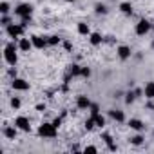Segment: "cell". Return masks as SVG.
<instances>
[{
  "mask_svg": "<svg viewBox=\"0 0 154 154\" xmlns=\"http://www.w3.org/2000/svg\"><path fill=\"white\" fill-rule=\"evenodd\" d=\"M36 109H38V111H45V105H42V103H38V105H36Z\"/></svg>",
  "mask_w": 154,
  "mask_h": 154,
  "instance_id": "36",
  "label": "cell"
},
{
  "mask_svg": "<svg viewBox=\"0 0 154 154\" xmlns=\"http://www.w3.org/2000/svg\"><path fill=\"white\" fill-rule=\"evenodd\" d=\"M84 152H98V149H96L94 145H89V147H85V149H84Z\"/></svg>",
  "mask_w": 154,
  "mask_h": 154,
  "instance_id": "32",
  "label": "cell"
},
{
  "mask_svg": "<svg viewBox=\"0 0 154 154\" xmlns=\"http://www.w3.org/2000/svg\"><path fill=\"white\" fill-rule=\"evenodd\" d=\"M11 87H13L15 91H27V89H29V82H26V80H22V78H13Z\"/></svg>",
  "mask_w": 154,
  "mask_h": 154,
  "instance_id": "7",
  "label": "cell"
},
{
  "mask_svg": "<svg viewBox=\"0 0 154 154\" xmlns=\"http://www.w3.org/2000/svg\"><path fill=\"white\" fill-rule=\"evenodd\" d=\"M20 105H22L20 98H11V107H13V109H18Z\"/></svg>",
  "mask_w": 154,
  "mask_h": 154,
  "instance_id": "30",
  "label": "cell"
},
{
  "mask_svg": "<svg viewBox=\"0 0 154 154\" xmlns=\"http://www.w3.org/2000/svg\"><path fill=\"white\" fill-rule=\"evenodd\" d=\"M0 13H2V15H8V13H9V4H8V2H2V4H0Z\"/></svg>",
  "mask_w": 154,
  "mask_h": 154,
  "instance_id": "28",
  "label": "cell"
},
{
  "mask_svg": "<svg viewBox=\"0 0 154 154\" xmlns=\"http://www.w3.org/2000/svg\"><path fill=\"white\" fill-rule=\"evenodd\" d=\"M60 123H62V118H54V120H53V125H54V127H60Z\"/></svg>",
  "mask_w": 154,
  "mask_h": 154,
  "instance_id": "33",
  "label": "cell"
},
{
  "mask_svg": "<svg viewBox=\"0 0 154 154\" xmlns=\"http://www.w3.org/2000/svg\"><path fill=\"white\" fill-rule=\"evenodd\" d=\"M80 76H84V78H89V76H91V69H89V67H82Z\"/></svg>",
  "mask_w": 154,
  "mask_h": 154,
  "instance_id": "29",
  "label": "cell"
},
{
  "mask_svg": "<svg viewBox=\"0 0 154 154\" xmlns=\"http://www.w3.org/2000/svg\"><path fill=\"white\" fill-rule=\"evenodd\" d=\"M94 9H96V13H98V15H105V13H107V8H105L103 4H96V8H94Z\"/></svg>",
  "mask_w": 154,
  "mask_h": 154,
  "instance_id": "26",
  "label": "cell"
},
{
  "mask_svg": "<svg viewBox=\"0 0 154 154\" xmlns=\"http://www.w3.org/2000/svg\"><path fill=\"white\" fill-rule=\"evenodd\" d=\"M143 93H145V96H147L149 100H154V82H149V84L145 85Z\"/></svg>",
  "mask_w": 154,
  "mask_h": 154,
  "instance_id": "13",
  "label": "cell"
},
{
  "mask_svg": "<svg viewBox=\"0 0 154 154\" xmlns=\"http://www.w3.org/2000/svg\"><path fill=\"white\" fill-rule=\"evenodd\" d=\"M24 26L22 24H9L8 27H6V31H8V35L11 36V38H18V36H22L24 35Z\"/></svg>",
  "mask_w": 154,
  "mask_h": 154,
  "instance_id": "3",
  "label": "cell"
},
{
  "mask_svg": "<svg viewBox=\"0 0 154 154\" xmlns=\"http://www.w3.org/2000/svg\"><path fill=\"white\" fill-rule=\"evenodd\" d=\"M78 33L80 35H91V29H89V26L85 22H80L78 24Z\"/></svg>",
  "mask_w": 154,
  "mask_h": 154,
  "instance_id": "19",
  "label": "cell"
},
{
  "mask_svg": "<svg viewBox=\"0 0 154 154\" xmlns=\"http://www.w3.org/2000/svg\"><path fill=\"white\" fill-rule=\"evenodd\" d=\"M31 13H33V6L31 4H20L15 9V15H18L20 18L22 17H31Z\"/></svg>",
  "mask_w": 154,
  "mask_h": 154,
  "instance_id": "4",
  "label": "cell"
},
{
  "mask_svg": "<svg viewBox=\"0 0 154 154\" xmlns=\"http://www.w3.org/2000/svg\"><path fill=\"white\" fill-rule=\"evenodd\" d=\"M116 53H118V56H120L122 60H127V58H131V54H132V51H131L129 45H120Z\"/></svg>",
  "mask_w": 154,
  "mask_h": 154,
  "instance_id": "9",
  "label": "cell"
},
{
  "mask_svg": "<svg viewBox=\"0 0 154 154\" xmlns=\"http://www.w3.org/2000/svg\"><path fill=\"white\" fill-rule=\"evenodd\" d=\"M65 2H74V0H65Z\"/></svg>",
  "mask_w": 154,
  "mask_h": 154,
  "instance_id": "37",
  "label": "cell"
},
{
  "mask_svg": "<svg viewBox=\"0 0 154 154\" xmlns=\"http://www.w3.org/2000/svg\"><path fill=\"white\" fill-rule=\"evenodd\" d=\"M143 141H145V138H143L141 134H136V136L131 138V143H132V145H141Z\"/></svg>",
  "mask_w": 154,
  "mask_h": 154,
  "instance_id": "21",
  "label": "cell"
},
{
  "mask_svg": "<svg viewBox=\"0 0 154 154\" xmlns=\"http://www.w3.org/2000/svg\"><path fill=\"white\" fill-rule=\"evenodd\" d=\"M80 71H82V67H80L78 63H72L71 69H69V74H71V76H80Z\"/></svg>",
  "mask_w": 154,
  "mask_h": 154,
  "instance_id": "20",
  "label": "cell"
},
{
  "mask_svg": "<svg viewBox=\"0 0 154 154\" xmlns=\"http://www.w3.org/2000/svg\"><path fill=\"white\" fill-rule=\"evenodd\" d=\"M76 107H78V109H89L91 107V100L82 94V96L76 98Z\"/></svg>",
  "mask_w": 154,
  "mask_h": 154,
  "instance_id": "10",
  "label": "cell"
},
{
  "mask_svg": "<svg viewBox=\"0 0 154 154\" xmlns=\"http://www.w3.org/2000/svg\"><path fill=\"white\" fill-rule=\"evenodd\" d=\"M4 134H6V138L15 140V136H17V125H13V127H6V129H4Z\"/></svg>",
  "mask_w": 154,
  "mask_h": 154,
  "instance_id": "15",
  "label": "cell"
},
{
  "mask_svg": "<svg viewBox=\"0 0 154 154\" xmlns=\"http://www.w3.org/2000/svg\"><path fill=\"white\" fill-rule=\"evenodd\" d=\"M89 111H91V116H96V114H100V107H98L96 103H91Z\"/></svg>",
  "mask_w": 154,
  "mask_h": 154,
  "instance_id": "27",
  "label": "cell"
},
{
  "mask_svg": "<svg viewBox=\"0 0 154 154\" xmlns=\"http://www.w3.org/2000/svg\"><path fill=\"white\" fill-rule=\"evenodd\" d=\"M109 114H111V118H112L114 122H123V120H125V114H123L122 111H111Z\"/></svg>",
  "mask_w": 154,
  "mask_h": 154,
  "instance_id": "16",
  "label": "cell"
},
{
  "mask_svg": "<svg viewBox=\"0 0 154 154\" xmlns=\"http://www.w3.org/2000/svg\"><path fill=\"white\" fill-rule=\"evenodd\" d=\"M120 11L123 15H132V6L129 2H123V4H120Z\"/></svg>",
  "mask_w": 154,
  "mask_h": 154,
  "instance_id": "17",
  "label": "cell"
},
{
  "mask_svg": "<svg viewBox=\"0 0 154 154\" xmlns=\"http://www.w3.org/2000/svg\"><path fill=\"white\" fill-rule=\"evenodd\" d=\"M4 60H6L9 65H17L18 54H17V45H15V42H9V44L4 47Z\"/></svg>",
  "mask_w": 154,
  "mask_h": 154,
  "instance_id": "1",
  "label": "cell"
},
{
  "mask_svg": "<svg viewBox=\"0 0 154 154\" xmlns=\"http://www.w3.org/2000/svg\"><path fill=\"white\" fill-rule=\"evenodd\" d=\"M129 127H131L132 131H138V132H141V131L145 129L143 122H141V120H138V118H132V120H129Z\"/></svg>",
  "mask_w": 154,
  "mask_h": 154,
  "instance_id": "11",
  "label": "cell"
},
{
  "mask_svg": "<svg viewBox=\"0 0 154 154\" xmlns=\"http://www.w3.org/2000/svg\"><path fill=\"white\" fill-rule=\"evenodd\" d=\"M47 44H49V45H56V44H60V38H58L56 35H53V36H47Z\"/></svg>",
  "mask_w": 154,
  "mask_h": 154,
  "instance_id": "25",
  "label": "cell"
},
{
  "mask_svg": "<svg viewBox=\"0 0 154 154\" xmlns=\"http://www.w3.org/2000/svg\"><path fill=\"white\" fill-rule=\"evenodd\" d=\"M63 45H65V49H67V51H71V49H72V45H71V44H69V42H65V44H63Z\"/></svg>",
  "mask_w": 154,
  "mask_h": 154,
  "instance_id": "35",
  "label": "cell"
},
{
  "mask_svg": "<svg viewBox=\"0 0 154 154\" xmlns=\"http://www.w3.org/2000/svg\"><path fill=\"white\" fill-rule=\"evenodd\" d=\"M31 47H33V42H31L29 38H20V42H18V49H20V51L27 53Z\"/></svg>",
  "mask_w": 154,
  "mask_h": 154,
  "instance_id": "12",
  "label": "cell"
},
{
  "mask_svg": "<svg viewBox=\"0 0 154 154\" xmlns=\"http://www.w3.org/2000/svg\"><path fill=\"white\" fill-rule=\"evenodd\" d=\"M0 24H2L4 27H8V26H9V17H8V15H4V17H2V22H0Z\"/></svg>",
  "mask_w": 154,
  "mask_h": 154,
  "instance_id": "31",
  "label": "cell"
},
{
  "mask_svg": "<svg viewBox=\"0 0 154 154\" xmlns=\"http://www.w3.org/2000/svg\"><path fill=\"white\" fill-rule=\"evenodd\" d=\"M102 138H103V141L107 143L109 150H116V145L112 143V138H111V134H109V132H103V134H102Z\"/></svg>",
  "mask_w": 154,
  "mask_h": 154,
  "instance_id": "14",
  "label": "cell"
},
{
  "mask_svg": "<svg viewBox=\"0 0 154 154\" xmlns=\"http://www.w3.org/2000/svg\"><path fill=\"white\" fill-rule=\"evenodd\" d=\"M94 127H96V122H94V118L91 116V118H89V120L85 122V129H87V131H93Z\"/></svg>",
  "mask_w": 154,
  "mask_h": 154,
  "instance_id": "24",
  "label": "cell"
},
{
  "mask_svg": "<svg viewBox=\"0 0 154 154\" xmlns=\"http://www.w3.org/2000/svg\"><path fill=\"white\" fill-rule=\"evenodd\" d=\"M31 42H33V47H36V49H44L47 45V38H42L38 35H33L31 36Z\"/></svg>",
  "mask_w": 154,
  "mask_h": 154,
  "instance_id": "8",
  "label": "cell"
},
{
  "mask_svg": "<svg viewBox=\"0 0 154 154\" xmlns=\"http://www.w3.org/2000/svg\"><path fill=\"white\" fill-rule=\"evenodd\" d=\"M94 118V122H96V127H103L105 125V118L102 116V114H96V116H93Z\"/></svg>",
  "mask_w": 154,
  "mask_h": 154,
  "instance_id": "23",
  "label": "cell"
},
{
  "mask_svg": "<svg viewBox=\"0 0 154 154\" xmlns=\"http://www.w3.org/2000/svg\"><path fill=\"white\" fill-rule=\"evenodd\" d=\"M125 96H127V98H125V103H132V102H134V100H136V98H138V96H136V93H134V91H129V93H127V94H125Z\"/></svg>",
  "mask_w": 154,
  "mask_h": 154,
  "instance_id": "22",
  "label": "cell"
},
{
  "mask_svg": "<svg viewBox=\"0 0 154 154\" xmlns=\"http://www.w3.org/2000/svg\"><path fill=\"white\" fill-rule=\"evenodd\" d=\"M56 132H58V127H54L53 122H51V123H42V125L38 127V134L44 136V138H54Z\"/></svg>",
  "mask_w": 154,
  "mask_h": 154,
  "instance_id": "2",
  "label": "cell"
},
{
  "mask_svg": "<svg viewBox=\"0 0 154 154\" xmlns=\"http://www.w3.org/2000/svg\"><path fill=\"white\" fill-rule=\"evenodd\" d=\"M9 76H13V78H17V69H9Z\"/></svg>",
  "mask_w": 154,
  "mask_h": 154,
  "instance_id": "34",
  "label": "cell"
},
{
  "mask_svg": "<svg viewBox=\"0 0 154 154\" xmlns=\"http://www.w3.org/2000/svg\"><path fill=\"white\" fill-rule=\"evenodd\" d=\"M89 38H91V44H93V45H100V44L103 42V38H102V35H100V33H93Z\"/></svg>",
  "mask_w": 154,
  "mask_h": 154,
  "instance_id": "18",
  "label": "cell"
},
{
  "mask_svg": "<svg viewBox=\"0 0 154 154\" xmlns=\"http://www.w3.org/2000/svg\"><path fill=\"white\" fill-rule=\"evenodd\" d=\"M150 27H152V26H150V22L143 18V20H140V22L136 24V35L143 36V35H147V33L150 31Z\"/></svg>",
  "mask_w": 154,
  "mask_h": 154,
  "instance_id": "5",
  "label": "cell"
},
{
  "mask_svg": "<svg viewBox=\"0 0 154 154\" xmlns=\"http://www.w3.org/2000/svg\"><path fill=\"white\" fill-rule=\"evenodd\" d=\"M15 125H17V129H20V131H24V132L31 131V123H29V118H26V116H18V118L15 120Z\"/></svg>",
  "mask_w": 154,
  "mask_h": 154,
  "instance_id": "6",
  "label": "cell"
}]
</instances>
